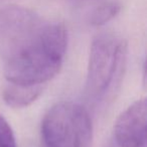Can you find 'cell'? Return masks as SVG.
I'll use <instances>...</instances> for the list:
<instances>
[{"label": "cell", "instance_id": "ba28073f", "mask_svg": "<svg viewBox=\"0 0 147 147\" xmlns=\"http://www.w3.org/2000/svg\"><path fill=\"white\" fill-rule=\"evenodd\" d=\"M75 1H78V2H88V1H91V0H75Z\"/></svg>", "mask_w": 147, "mask_h": 147}, {"label": "cell", "instance_id": "3957f363", "mask_svg": "<svg viewBox=\"0 0 147 147\" xmlns=\"http://www.w3.org/2000/svg\"><path fill=\"white\" fill-rule=\"evenodd\" d=\"M127 55V43L112 34L98 35L89 57L86 91L92 98L105 96L121 76Z\"/></svg>", "mask_w": 147, "mask_h": 147}, {"label": "cell", "instance_id": "5b68a950", "mask_svg": "<svg viewBox=\"0 0 147 147\" xmlns=\"http://www.w3.org/2000/svg\"><path fill=\"white\" fill-rule=\"evenodd\" d=\"M45 89V84L22 86L8 83L2 92L3 100L13 108H24L33 103Z\"/></svg>", "mask_w": 147, "mask_h": 147}, {"label": "cell", "instance_id": "8992f818", "mask_svg": "<svg viewBox=\"0 0 147 147\" xmlns=\"http://www.w3.org/2000/svg\"><path fill=\"white\" fill-rule=\"evenodd\" d=\"M121 10V5L116 1H106L94 9L90 17V22L95 26L104 25L116 17Z\"/></svg>", "mask_w": 147, "mask_h": 147}, {"label": "cell", "instance_id": "52a82bcc", "mask_svg": "<svg viewBox=\"0 0 147 147\" xmlns=\"http://www.w3.org/2000/svg\"><path fill=\"white\" fill-rule=\"evenodd\" d=\"M0 147H16L14 135L8 122L0 115Z\"/></svg>", "mask_w": 147, "mask_h": 147}, {"label": "cell", "instance_id": "277c9868", "mask_svg": "<svg viewBox=\"0 0 147 147\" xmlns=\"http://www.w3.org/2000/svg\"><path fill=\"white\" fill-rule=\"evenodd\" d=\"M147 104L136 101L117 118L104 147H147Z\"/></svg>", "mask_w": 147, "mask_h": 147}, {"label": "cell", "instance_id": "6da1fadb", "mask_svg": "<svg viewBox=\"0 0 147 147\" xmlns=\"http://www.w3.org/2000/svg\"><path fill=\"white\" fill-rule=\"evenodd\" d=\"M67 45L63 23L47 21L17 5L0 10V59L8 83L47 84L61 69Z\"/></svg>", "mask_w": 147, "mask_h": 147}, {"label": "cell", "instance_id": "7a4b0ae2", "mask_svg": "<svg viewBox=\"0 0 147 147\" xmlns=\"http://www.w3.org/2000/svg\"><path fill=\"white\" fill-rule=\"evenodd\" d=\"M92 133L88 111L74 102L53 105L41 123V136L47 147H90Z\"/></svg>", "mask_w": 147, "mask_h": 147}]
</instances>
